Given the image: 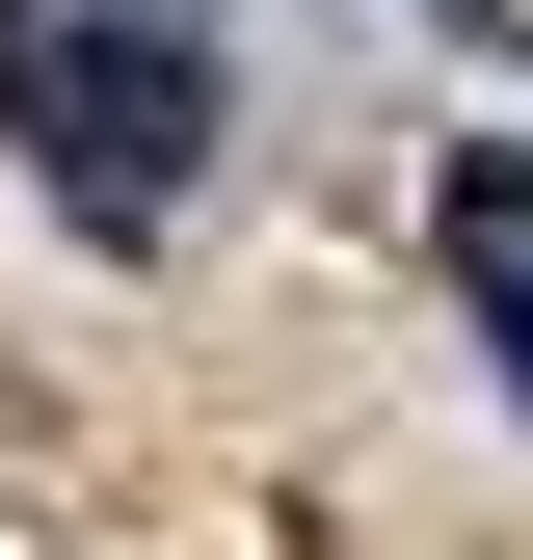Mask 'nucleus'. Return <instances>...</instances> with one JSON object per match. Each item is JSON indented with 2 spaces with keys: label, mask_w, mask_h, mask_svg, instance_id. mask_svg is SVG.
<instances>
[{
  "label": "nucleus",
  "mask_w": 533,
  "mask_h": 560,
  "mask_svg": "<svg viewBox=\"0 0 533 560\" xmlns=\"http://www.w3.org/2000/svg\"><path fill=\"white\" fill-rule=\"evenodd\" d=\"M427 267H453V320L507 347V400H533V161H453L427 187Z\"/></svg>",
  "instance_id": "f03ea898"
},
{
  "label": "nucleus",
  "mask_w": 533,
  "mask_h": 560,
  "mask_svg": "<svg viewBox=\"0 0 533 560\" xmlns=\"http://www.w3.org/2000/svg\"><path fill=\"white\" fill-rule=\"evenodd\" d=\"M214 0H0V133L54 161V214L81 241H161L187 187H214Z\"/></svg>",
  "instance_id": "f257e3e1"
}]
</instances>
